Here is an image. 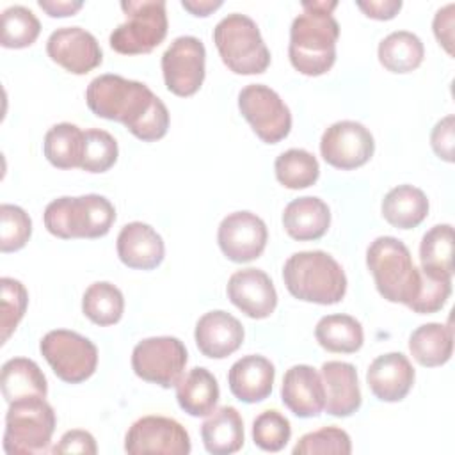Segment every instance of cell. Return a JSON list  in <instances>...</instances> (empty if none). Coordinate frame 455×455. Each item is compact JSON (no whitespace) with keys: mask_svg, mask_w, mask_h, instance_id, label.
Returning <instances> with one entry per match:
<instances>
[{"mask_svg":"<svg viewBox=\"0 0 455 455\" xmlns=\"http://www.w3.org/2000/svg\"><path fill=\"white\" fill-rule=\"evenodd\" d=\"M89 110L103 119L123 123L137 139L153 142L169 130L165 103L142 82L121 75H100L85 89Z\"/></svg>","mask_w":455,"mask_h":455,"instance_id":"1","label":"cell"},{"mask_svg":"<svg viewBox=\"0 0 455 455\" xmlns=\"http://www.w3.org/2000/svg\"><path fill=\"white\" fill-rule=\"evenodd\" d=\"M338 2H302V12L290 27L288 55L291 66L307 76L327 73L336 60L339 25L332 16Z\"/></svg>","mask_w":455,"mask_h":455,"instance_id":"2","label":"cell"},{"mask_svg":"<svg viewBox=\"0 0 455 455\" xmlns=\"http://www.w3.org/2000/svg\"><path fill=\"white\" fill-rule=\"evenodd\" d=\"M286 290L299 300L336 304L345 297L347 275L341 265L325 251H300L283 267Z\"/></svg>","mask_w":455,"mask_h":455,"instance_id":"3","label":"cell"},{"mask_svg":"<svg viewBox=\"0 0 455 455\" xmlns=\"http://www.w3.org/2000/svg\"><path fill=\"white\" fill-rule=\"evenodd\" d=\"M366 265L379 293L389 302L407 307L421 288V270L416 268L407 245L395 236H379L366 249Z\"/></svg>","mask_w":455,"mask_h":455,"instance_id":"4","label":"cell"},{"mask_svg":"<svg viewBox=\"0 0 455 455\" xmlns=\"http://www.w3.org/2000/svg\"><path fill=\"white\" fill-rule=\"evenodd\" d=\"M44 228L59 238H100L105 236L114 220V204L100 194L80 197H59L48 203L43 213Z\"/></svg>","mask_w":455,"mask_h":455,"instance_id":"5","label":"cell"},{"mask_svg":"<svg viewBox=\"0 0 455 455\" xmlns=\"http://www.w3.org/2000/svg\"><path fill=\"white\" fill-rule=\"evenodd\" d=\"M213 43L222 62L236 75H259L270 64V52L256 21L231 12L213 28Z\"/></svg>","mask_w":455,"mask_h":455,"instance_id":"6","label":"cell"},{"mask_svg":"<svg viewBox=\"0 0 455 455\" xmlns=\"http://www.w3.org/2000/svg\"><path fill=\"white\" fill-rule=\"evenodd\" d=\"M57 425L53 407L44 398L11 402L5 414L4 450L9 455L46 451Z\"/></svg>","mask_w":455,"mask_h":455,"instance_id":"7","label":"cell"},{"mask_svg":"<svg viewBox=\"0 0 455 455\" xmlns=\"http://www.w3.org/2000/svg\"><path fill=\"white\" fill-rule=\"evenodd\" d=\"M121 9L126 21L117 25L108 43L123 55H140L155 50L167 36V12L164 0H124Z\"/></svg>","mask_w":455,"mask_h":455,"instance_id":"8","label":"cell"},{"mask_svg":"<svg viewBox=\"0 0 455 455\" xmlns=\"http://www.w3.org/2000/svg\"><path fill=\"white\" fill-rule=\"evenodd\" d=\"M39 350L53 373L68 384L87 380L98 366L96 345L75 331L55 329L46 332L41 338Z\"/></svg>","mask_w":455,"mask_h":455,"instance_id":"9","label":"cell"},{"mask_svg":"<svg viewBox=\"0 0 455 455\" xmlns=\"http://www.w3.org/2000/svg\"><path fill=\"white\" fill-rule=\"evenodd\" d=\"M188 354L174 336H153L139 341L132 352V368L137 377L162 387H172L183 377Z\"/></svg>","mask_w":455,"mask_h":455,"instance_id":"10","label":"cell"},{"mask_svg":"<svg viewBox=\"0 0 455 455\" xmlns=\"http://www.w3.org/2000/svg\"><path fill=\"white\" fill-rule=\"evenodd\" d=\"M238 108L254 133L267 144L283 140L291 130L290 108L268 85H245L238 92Z\"/></svg>","mask_w":455,"mask_h":455,"instance_id":"11","label":"cell"},{"mask_svg":"<svg viewBox=\"0 0 455 455\" xmlns=\"http://www.w3.org/2000/svg\"><path fill=\"white\" fill-rule=\"evenodd\" d=\"M206 50L194 36L176 37L162 55V73L165 87L176 96L196 94L204 80Z\"/></svg>","mask_w":455,"mask_h":455,"instance_id":"12","label":"cell"},{"mask_svg":"<svg viewBox=\"0 0 455 455\" xmlns=\"http://www.w3.org/2000/svg\"><path fill=\"white\" fill-rule=\"evenodd\" d=\"M124 450L132 455H187L192 444L180 421L165 416H144L128 428Z\"/></svg>","mask_w":455,"mask_h":455,"instance_id":"13","label":"cell"},{"mask_svg":"<svg viewBox=\"0 0 455 455\" xmlns=\"http://www.w3.org/2000/svg\"><path fill=\"white\" fill-rule=\"evenodd\" d=\"M375 151L371 132L357 121L332 123L320 139V153L323 160L343 171L364 165Z\"/></svg>","mask_w":455,"mask_h":455,"instance_id":"14","label":"cell"},{"mask_svg":"<svg viewBox=\"0 0 455 455\" xmlns=\"http://www.w3.org/2000/svg\"><path fill=\"white\" fill-rule=\"evenodd\" d=\"M267 226L252 212H233L219 224V247L224 256L235 263H247L259 258L267 247Z\"/></svg>","mask_w":455,"mask_h":455,"instance_id":"15","label":"cell"},{"mask_svg":"<svg viewBox=\"0 0 455 455\" xmlns=\"http://www.w3.org/2000/svg\"><path fill=\"white\" fill-rule=\"evenodd\" d=\"M46 53L73 75H85L103 60L98 39L82 27H60L53 30L46 41Z\"/></svg>","mask_w":455,"mask_h":455,"instance_id":"16","label":"cell"},{"mask_svg":"<svg viewBox=\"0 0 455 455\" xmlns=\"http://www.w3.org/2000/svg\"><path fill=\"white\" fill-rule=\"evenodd\" d=\"M229 300L249 318H267L277 306V291L267 272L242 268L231 274L226 286Z\"/></svg>","mask_w":455,"mask_h":455,"instance_id":"17","label":"cell"},{"mask_svg":"<svg viewBox=\"0 0 455 455\" xmlns=\"http://www.w3.org/2000/svg\"><path fill=\"white\" fill-rule=\"evenodd\" d=\"M281 400L299 418L318 416L325 407V387L320 373L309 364H295L286 370Z\"/></svg>","mask_w":455,"mask_h":455,"instance_id":"18","label":"cell"},{"mask_svg":"<svg viewBox=\"0 0 455 455\" xmlns=\"http://www.w3.org/2000/svg\"><path fill=\"white\" fill-rule=\"evenodd\" d=\"M199 352L212 359H224L236 352L243 341V325L231 313L215 309L204 313L194 331Z\"/></svg>","mask_w":455,"mask_h":455,"instance_id":"19","label":"cell"},{"mask_svg":"<svg viewBox=\"0 0 455 455\" xmlns=\"http://www.w3.org/2000/svg\"><path fill=\"white\" fill-rule=\"evenodd\" d=\"M414 368L402 352H387L375 357L366 371L370 391L380 402H400L414 384Z\"/></svg>","mask_w":455,"mask_h":455,"instance_id":"20","label":"cell"},{"mask_svg":"<svg viewBox=\"0 0 455 455\" xmlns=\"http://www.w3.org/2000/svg\"><path fill=\"white\" fill-rule=\"evenodd\" d=\"M116 247L119 259L126 267L137 270H153L165 256L162 236L149 224L139 220L121 228Z\"/></svg>","mask_w":455,"mask_h":455,"instance_id":"21","label":"cell"},{"mask_svg":"<svg viewBox=\"0 0 455 455\" xmlns=\"http://www.w3.org/2000/svg\"><path fill=\"white\" fill-rule=\"evenodd\" d=\"M325 387V411L336 418L352 416L361 407V389L357 370L345 361H327L320 368Z\"/></svg>","mask_w":455,"mask_h":455,"instance_id":"22","label":"cell"},{"mask_svg":"<svg viewBox=\"0 0 455 455\" xmlns=\"http://www.w3.org/2000/svg\"><path fill=\"white\" fill-rule=\"evenodd\" d=\"M275 379L274 364L258 354H249L233 363L228 373L229 391L245 403H258L270 396Z\"/></svg>","mask_w":455,"mask_h":455,"instance_id":"23","label":"cell"},{"mask_svg":"<svg viewBox=\"0 0 455 455\" xmlns=\"http://www.w3.org/2000/svg\"><path fill=\"white\" fill-rule=\"evenodd\" d=\"M331 224V210L327 203L315 196H304L286 204L283 212V226L286 233L299 240H318L322 238Z\"/></svg>","mask_w":455,"mask_h":455,"instance_id":"24","label":"cell"},{"mask_svg":"<svg viewBox=\"0 0 455 455\" xmlns=\"http://www.w3.org/2000/svg\"><path fill=\"white\" fill-rule=\"evenodd\" d=\"M2 395L7 403L27 398H46L48 382L36 361L12 357L4 363L0 375Z\"/></svg>","mask_w":455,"mask_h":455,"instance_id":"25","label":"cell"},{"mask_svg":"<svg viewBox=\"0 0 455 455\" xmlns=\"http://www.w3.org/2000/svg\"><path fill=\"white\" fill-rule=\"evenodd\" d=\"M201 439L208 453L229 455L243 446V421L231 405L213 409L201 425Z\"/></svg>","mask_w":455,"mask_h":455,"instance_id":"26","label":"cell"},{"mask_svg":"<svg viewBox=\"0 0 455 455\" xmlns=\"http://www.w3.org/2000/svg\"><path fill=\"white\" fill-rule=\"evenodd\" d=\"M219 396L217 379L203 366L192 368L176 384V400L180 407L194 418L208 416L215 409Z\"/></svg>","mask_w":455,"mask_h":455,"instance_id":"27","label":"cell"},{"mask_svg":"<svg viewBox=\"0 0 455 455\" xmlns=\"http://www.w3.org/2000/svg\"><path fill=\"white\" fill-rule=\"evenodd\" d=\"M380 210L382 217L391 226L400 229H412L425 220L428 213V199L418 187L398 185L384 196Z\"/></svg>","mask_w":455,"mask_h":455,"instance_id":"28","label":"cell"},{"mask_svg":"<svg viewBox=\"0 0 455 455\" xmlns=\"http://www.w3.org/2000/svg\"><path fill=\"white\" fill-rule=\"evenodd\" d=\"M409 350L421 366H441L451 357L453 329L439 322L423 323L409 336Z\"/></svg>","mask_w":455,"mask_h":455,"instance_id":"29","label":"cell"},{"mask_svg":"<svg viewBox=\"0 0 455 455\" xmlns=\"http://www.w3.org/2000/svg\"><path fill=\"white\" fill-rule=\"evenodd\" d=\"M315 338L318 345L329 352L352 354L363 347L364 332L361 322L354 316L334 313L318 320L315 327Z\"/></svg>","mask_w":455,"mask_h":455,"instance_id":"30","label":"cell"},{"mask_svg":"<svg viewBox=\"0 0 455 455\" xmlns=\"http://www.w3.org/2000/svg\"><path fill=\"white\" fill-rule=\"evenodd\" d=\"M85 133L73 123L53 124L43 142L46 160L57 169H73L82 165Z\"/></svg>","mask_w":455,"mask_h":455,"instance_id":"31","label":"cell"},{"mask_svg":"<svg viewBox=\"0 0 455 455\" xmlns=\"http://www.w3.org/2000/svg\"><path fill=\"white\" fill-rule=\"evenodd\" d=\"M379 62L391 73H411L425 57L421 39L409 30H395L379 43Z\"/></svg>","mask_w":455,"mask_h":455,"instance_id":"32","label":"cell"},{"mask_svg":"<svg viewBox=\"0 0 455 455\" xmlns=\"http://www.w3.org/2000/svg\"><path fill=\"white\" fill-rule=\"evenodd\" d=\"M421 270L434 277H453V228L437 224L430 228L419 243Z\"/></svg>","mask_w":455,"mask_h":455,"instance_id":"33","label":"cell"},{"mask_svg":"<svg viewBox=\"0 0 455 455\" xmlns=\"http://www.w3.org/2000/svg\"><path fill=\"white\" fill-rule=\"evenodd\" d=\"M82 311L96 325H114L123 316L124 297L116 284L96 281L84 291Z\"/></svg>","mask_w":455,"mask_h":455,"instance_id":"34","label":"cell"},{"mask_svg":"<svg viewBox=\"0 0 455 455\" xmlns=\"http://www.w3.org/2000/svg\"><path fill=\"white\" fill-rule=\"evenodd\" d=\"M274 171L283 187L299 190L311 187L318 180L320 165L313 153L300 148H291L275 158Z\"/></svg>","mask_w":455,"mask_h":455,"instance_id":"35","label":"cell"},{"mask_svg":"<svg viewBox=\"0 0 455 455\" xmlns=\"http://www.w3.org/2000/svg\"><path fill=\"white\" fill-rule=\"evenodd\" d=\"M41 23L25 5H11L2 12L0 43L5 48H27L39 37Z\"/></svg>","mask_w":455,"mask_h":455,"instance_id":"36","label":"cell"},{"mask_svg":"<svg viewBox=\"0 0 455 455\" xmlns=\"http://www.w3.org/2000/svg\"><path fill=\"white\" fill-rule=\"evenodd\" d=\"M291 437V425L284 414L275 409L263 411L252 421V441L265 451H281Z\"/></svg>","mask_w":455,"mask_h":455,"instance_id":"37","label":"cell"},{"mask_svg":"<svg viewBox=\"0 0 455 455\" xmlns=\"http://www.w3.org/2000/svg\"><path fill=\"white\" fill-rule=\"evenodd\" d=\"M85 146H84V158L80 169L87 172H105L108 171L119 155V148L116 139L100 128L85 130Z\"/></svg>","mask_w":455,"mask_h":455,"instance_id":"38","label":"cell"},{"mask_svg":"<svg viewBox=\"0 0 455 455\" xmlns=\"http://www.w3.org/2000/svg\"><path fill=\"white\" fill-rule=\"evenodd\" d=\"M352 451L350 435L338 427H323L304 434L293 446V455H348Z\"/></svg>","mask_w":455,"mask_h":455,"instance_id":"39","label":"cell"},{"mask_svg":"<svg viewBox=\"0 0 455 455\" xmlns=\"http://www.w3.org/2000/svg\"><path fill=\"white\" fill-rule=\"evenodd\" d=\"M32 235V220L28 213L16 206L4 203L0 206V251L12 252L25 247Z\"/></svg>","mask_w":455,"mask_h":455,"instance_id":"40","label":"cell"},{"mask_svg":"<svg viewBox=\"0 0 455 455\" xmlns=\"http://www.w3.org/2000/svg\"><path fill=\"white\" fill-rule=\"evenodd\" d=\"M2 288V343L9 339V336L16 331L20 320L23 318L27 306H28V291L14 277H2L0 279Z\"/></svg>","mask_w":455,"mask_h":455,"instance_id":"41","label":"cell"},{"mask_svg":"<svg viewBox=\"0 0 455 455\" xmlns=\"http://www.w3.org/2000/svg\"><path fill=\"white\" fill-rule=\"evenodd\" d=\"M451 293V279L434 277L421 270V288L416 300L409 306L414 313L428 315L439 311Z\"/></svg>","mask_w":455,"mask_h":455,"instance_id":"42","label":"cell"},{"mask_svg":"<svg viewBox=\"0 0 455 455\" xmlns=\"http://www.w3.org/2000/svg\"><path fill=\"white\" fill-rule=\"evenodd\" d=\"M430 146L434 153L444 160L453 162V146H455V117L450 114L435 123L430 133Z\"/></svg>","mask_w":455,"mask_h":455,"instance_id":"43","label":"cell"},{"mask_svg":"<svg viewBox=\"0 0 455 455\" xmlns=\"http://www.w3.org/2000/svg\"><path fill=\"white\" fill-rule=\"evenodd\" d=\"M53 453H84V455H94L98 451L96 441L92 437V434L85 432V430H68L59 444L53 446L52 450Z\"/></svg>","mask_w":455,"mask_h":455,"instance_id":"44","label":"cell"},{"mask_svg":"<svg viewBox=\"0 0 455 455\" xmlns=\"http://www.w3.org/2000/svg\"><path fill=\"white\" fill-rule=\"evenodd\" d=\"M453 4L441 7L432 21V28L439 44H443L450 55L453 53Z\"/></svg>","mask_w":455,"mask_h":455,"instance_id":"45","label":"cell"},{"mask_svg":"<svg viewBox=\"0 0 455 455\" xmlns=\"http://www.w3.org/2000/svg\"><path fill=\"white\" fill-rule=\"evenodd\" d=\"M357 7L373 20H391L402 9L400 0H357Z\"/></svg>","mask_w":455,"mask_h":455,"instance_id":"46","label":"cell"},{"mask_svg":"<svg viewBox=\"0 0 455 455\" xmlns=\"http://www.w3.org/2000/svg\"><path fill=\"white\" fill-rule=\"evenodd\" d=\"M37 5L52 18H64L73 16L76 11L84 7L80 0H39Z\"/></svg>","mask_w":455,"mask_h":455,"instance_id":"47","label":"cell"},{"mask_svg":"<svg viewBox=\"0 0 455 455\" xmlns=\"http://www.w3.org/2000/svg\"><path fill=\"white\" fill-rule=\"evenodd\" d=\"M183 9H187L194 16H208L215 9L222 5L220 0H183Z\"/></svg>","mask_w":455,"mask_h":455,"instance_id":"48","label":"cell"}]
</instances>
